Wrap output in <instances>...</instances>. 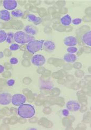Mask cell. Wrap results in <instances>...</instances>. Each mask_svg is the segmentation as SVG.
<instances>
[{"mask_svg": "<svg viewBox=\"0 0 91 130\" xmlns=\"http://www.w3.org/2000/svg\"><path fill=\"white\" fill-rule=\"evenodd\" d=\"M10 64L12 65L17 64L18 63V59L17 58L12 57L10 59Z\"/></svg>", "mask_w": 91, "mask_h": 130, "instance_id": "23", "label": "cell"}, {"mask_svg": "<svg viewBox=\"0 0 91 130\" xmlns=\"http://www.w3.org/2000/svg\"><path fill=\"white\" fill-rule=\"evenodd\" d=\"M60 22L63 26H68L72 23V19L70 15L66 14L63 16L60 19Z\"/></svg>", "mask_w": 91, "mask_h": 130, "instance_id": "13", "label": "cell"}, {"mask_svg": "<svg viewBox=\"0 0 91 130\" xmlns=\"http://www.w3.org/2000/svg\"><path fill=\"white\" fill-rule=\"evenodd\" d=\"M20 48V46L18 43H12L10 46L9 47V49L11 51H17Z\"/></svg>", "mask_w": 91, "mask_h": 130, "instance_id": "20", "label": "cell"}, {"mask_svg": "<svg viewBox=\"0 0 91 130\" xmlns=\"http://www.w3.org/2000/svg\"><path fill=\"white\" fill-rule=\"evenodd\" d=\"M44 42L43 40H34L30 41L27 44V51L31 54H34L41 51Z\"/></svg>", "mask_w": 91, "mask_h": 130, "instance_id": "3", "label": "cell"}, {"mask_svg": "<svg viewBox=\"0 0 91 130\" xmlns=\"http://www.w3.org/2000/svg\"><path fill=\"white\" fill-rule=\"evenodd\" d=\"M7 33L4 30H0V43H2L6 41Z\"/></svg>", "mask_w": 91, "mask_h": 130, "instance_id": "18", "label": "cell"}, {"mask_svg": "<svg viewBox=\"0 0 91 130\" xmlns=\"http://www.w3.org/2000/svg\"><path fill=\"white\" fill-rule=\"evenodd\" d=\"M67 109L69 111L75 112L79 110L81 106L80 103L75 100H70L67 103Z\"/></svg>", "mask_w": 91, "mask_h": 130, "instance_id": "6", "label": "cell"}, {"mask_svg": "<svg viewBox=\"0 0 91 130\" xmlns=\"http://www.w3.org/2000/svg\"><path fill=\"white\" fill-rule=\"evenodd\" d=\"M0 19L3 21H9L11 19L10 13L6 9L1 10H0Z\"/></svg>", "mask_w": 91, "mask_h": 130, "instance_id": "12", "label": "cell"}, {"mask_svg": "<svg viewBox=\"0 0 91 130\" xmlns=\"http://www.w3.org/2000/svg\"><path fill=\"white\" fill-rule=\"evenodd\" d=\"M27 19L29 22H32L33 23H34L35 25H37L40 24L42 22V20H41V18L37 17L33 14H28L27 16Z\"/></svg>", "mask_w": 91, "mask_h": 130, "instance_id": "15", "label": "cell"}, {"mask_svg": "<svg viewBox=\"0 0 91 130\" xmlns=\"http://www.w3.org/2000/svg\"><path fill=\"white\" fill-rule=\"evenodd\" d=\"M42 48L46 52L50 53L54 51L55 48H56V46H55V44L53 41L51 40H47L44 41Z\"/></svg>", "mask_w": 91, "mask_h": 130, "instance_id": "10", "label": "cell"}, {"mask_svg": "<svg viewBox=\"0 0 91 130\" xmlns=\"http://www.w3.org/2000/svg\"><path fill=\"white\" fill-rule=\"evenodd\" d=\"M25 32H26L27 34L31 35V36H34L38 33V29L37 28L33 25H27L24 28Z\"/></svg>", "mask_w": 91, "mask_h": 130, "instance_id": "14", "label": "cell"}, {"mask_svg": "<svg viewBox=\"0 0 91 130\" xmlns=\"http://www.w3.org/2000/svg\"><path fill=\"white\" fill-rule=\"evenodd\" d=\"M17 113L18 115L23 118H31L34 116L35 110L31 104L24 103L19 106Z\"/></svg>", "mask_w": 91, "mask_h": 130, "instance_id": "1", "label": "cell"}, {"mask_svg": "<svg viewBox=\"0 0 91 130\" xmlns=\"http://www.w3.org/2000/svg\"><path fill=\"white\" fill-rule=\"evenodd\" d=\"M4 67L2 66V65H0V73H2L4 71Z\"/></svg>", "mask_w": 91, "mask_h": 130, "instance_id": "26", "label": "cell"}, {"mask_svg": "<svg viewBox=\"0 0 91 130\" xmlns=\"http://www.w3.org/2000/svg\"><path fill=\"white\" fill-rule=\"evenodd\" d=\"M14 40V34L12 32H9L7 34L6 41L8 43H11Z\"/></svg>", "mask_w": 91, "mask_h": 130, "instance_id": "19", "label": "cell"}, {"mask_svg": "<svg viewBox=\"0 0 91 130\" xmlns=\"http://www.w3.org/2000/svg\"><path fill=\"white\" fill-rule=\"evenodd\" d=\"M17 2L14 0H8L3 1V6L7 10H14L17 7Z\"/></svg>", "mask_w": 91, "mask_h": 130, "instance_id": "8", "label": "cell"}, {"mask_svg": "<svg viewBox=\"0 0 91 130\" xmlns=\"http://www.w3.org/2000/svg\"><path fill=\"white\" fill-rule=\"evenodd\" d=\"M63 59L67 63H74L77 59V56L74 54L67 53L64 55Z\"/></svg>", "mask_w": 91, "mask_h": 130, "instance_id": "16", "label": "cell"}, {"mask_svg": "<svg viewBox=\"0 0 91 130\" xmlns=\"http://www.w3.org/2000/svg\"><path fill=\"white\" fill-rule=\"evenodd\" d=\"M11 14L14 17H17V18H19V17H22L23 16V12L21 10H14L11 12Z\"/></svg>", "mask_w": 91, "mask_h": 130, "instance_id": "17", "label": "cell"}, {"mask_svg": "<svg viewBox=\"0 0 91 130\" xmlns=\"http://www.w3.org/2000/svg\"><path fill=\"white\" fill-rule=\"evenodd\" d=\"M62 114L63 116H64L65 117H67L69 116V111L68 109H64L62 110Z\"/></svg>", "mask_w": 91, "mask_h": 130, "instance_id": "25", "label": "cell"}, {"mask_svg": "<svg viewBox=\"0 0 91 130\" xmlns=\"http://www.w3.org/2000/svg\"><path fill=\"white\" fill-rule=\"evenodd\" d=\"M67 52L68 53H71V54H74L77 52L78 51V49L77 47H69L67 48Z\"/></svg>", "mask_w": 91, "mask_h": 130, "instance_id": "21", "label": "cell"}, {"mask_svg": "<svg viewBox=\"0 0 91 130\" xmlns=\"http://www.w3.org/2000/svg\"><path fill=\"white\" fill-rule=\"evenodd\" d=\"M26 98L24 95L21 94H16L12 96L11 103L15 106H19L25 103Z\"/></svg>", "mask_w": 91, "mask_h": 130, "instance_id": "4", "label": "cell"}, {"mask_svg": "<svg viewBox=\"0 0 91 130\" xmlns=\"http://www.w3.org/2000/svg\"><path fill=\"white\" fill-rule=\"evenodd\" d=\"M12 95L11 94L4 92L0 94V104L6 106L11 102Z\"/></svg>", "mask_w": 91, "mask_h": 130, "instance_id": "7", "label": "cell"}, {"mask_svg": "<svg viewBox=\"0 0 91 130\" xmlns=\"http://www.w3.org/2000/svg\"><path fill=\"white\" fill-rule=\"evenodd\" d=\"M4 57V54H3V53L1 52H0V59L1 58H2L3 57Z\"/></svg>", "mask_w": 91, "mask_h": 130, "instance_id": "27", "label": "cell"}, {"mask_svg": "<svg viewBox=\"0 0 91 130\" xmlns=\"http://www.w3.org/2000/svg\"><path fill=\"white\" fill-rule=\"evenodd\" d=\"M82 40L83 43L87 46H91V31L89 30L87 32L83 35L82 37Z\"/></svg>", "mask_w": 91, "mask_h": 130, "instance_id": "11", "label": "cell"}, {"mask_svg": "<svg viewBox=\"0 0 91 130\" xmlns=\"http://www.w3.org/2000/svg\"><path fill=\"white\" fill-rule=\"evenodd\" d=\"M14 83H15V81L13 79H10V80H9L7 81V83L8 86H13Z\"/></svg>", "mask_w": 91, "mask_h": 130, "instance_id": "24", "label": "cell"}, {"mask_svg": "<svg viewBox=\"0 0 91 130\" xmlns=\"http://www.w3.org/2000/svg\"><path fill=\"white\" fill-rule=\"evenodd\" d=\"M35 40L34 36H31L23 31H18L14 34V41L18 44L28 43Z\"/></svg>", "mask_w": 91, "mask_h": 130, "instance_id": "2", "label": "cell"}, {"mask_svg": "<svg viewBox=\"0 0 91 130\" xmlns=\"http://www.w3.org/2000/svg\"><path fill=\"white\" fill-rule=\"evenodd\" d=\"M64 43L68 47H74L78 43L77 39L73 36L65 37L64 40Z\"/></svg>", "mask_w": 91, "mask_h": 130, "instance_id": "9", "label": "cell"}, {"mask_svg": "<svg viewBox=\"0 0 91 130\" xmlns=\"http://www.w3.org/2000/svg\"><path fill=\"white\" fill-rule=\"evenodd\" d=\"M83 22L82 19L81 18H75L73 20H72V23L74 25H79L80 24L82 23Z\"/></svg>", "mask_w": 91, "mask_h": 130, "instance_id": "22", "label": "cell"}, {"mask_svg": "<svg viewBox=\"0 0 91 130\" xmlns=\"http://www.w3.org/2000/svg\"><path fill=\"white\" fill-rule=\"evenodd\" d=\"M31 62L35 66L41 67L45 64L46 58L42 55L37 54L32 57Z\"/></svg>", "mask_w": 91, "mask_h": 130, "instance_id": "5", "label": "cell"}]
</instances>
